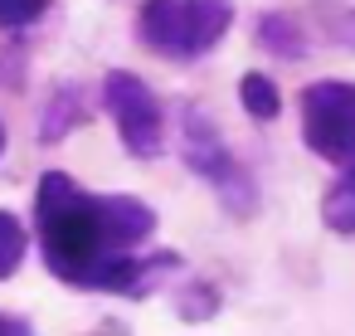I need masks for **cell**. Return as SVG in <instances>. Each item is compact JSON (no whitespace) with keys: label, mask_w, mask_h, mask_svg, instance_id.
<instances>
[{"label":"cell","mask_w":355,"mask_h":336,"mask_svg":"<svg viewBox=\"0 0 355 336\" xmlns=\"http://www.w3.org/2000/svg\"><path fill=\"white\" fill-rule=\"evenodd\" d=\"M239 103H243V112L253 122H272L282 112V93H277V83L268 74H243L239 78Z\"/></svg>","instance_id":"9c48e42d"},{"label":"cell","mask_w":355,"mask_h":336,"mask_svg":"<svg viewBox=\"0 0 355 336\" xmlns=\"http://www.w3.org/2000/svg\"><path fill=\"white\" fill-rule=\"evenodd\" d=\"M0 156H6V122H0Z\"/></svg>","instance_id":"5bb4252c"},{"label":"cell","mask_w":355,"mask_h":336,"mask_svg":"<svg viewBox=\"0 0 355 336\" xmlns=\"http://www.w3.org/2000/svg\"><path fill=\"white\" fill-rule=\"evenodd\" d=\"M49 15V0H0V30H30Z\"/></svg>","instance_id":"7c38bea8"},{"label":"cell","mask_w":355,"mask_h":336,"mask_svg":"<svg viewBox=\"0 0 355 336\" xmlns=\"http://www.w3.org/2000/svg\"><path fill=\"white\" fill-rule=\"evenodd\" d=\"M316 10V25H321V40H331L336 49L355 54V6H340V0H321Z\"/></svg>","instance_id":"30bf717a"},{"label":"cell","mask_w":355,"mask_h":336,"mask_svg":"<svg viewBox=\"0 0 355 336\" xmlns=\"http://www.w3.org/2000/svg\"><path fill=\"white\" fill-rule=\"evenodd\" d=\"M258 49H268L272 59H306V49H311V40H306V30H302V20L297 15H282V10H268V15H258Z\"/></svg>","instance_id":"52a82bcc"},{"label":"cell","mask_w":355,"mask_h":336,"mask_svg":"<svg viewBox=\"0 0 355 336\" xmlns=\"http://www.w3.org/2000/svg\"><path fill=\"white\" fill-rule=\"evenodd\" d=\"M88 117H93L88 93H83L78 83H59V88L49 93L44 112H40V142H44V146H54V142H64L73 127H83Z\"/></svg>","instance_id":"8992f818"},{"label":"cell","mask_w":355,"mask_h":336,"mask_svg":"<svg viewBox=\"0 0 355 336\" xmlns=\"http://www.w3.org/2000/svg\"><path fill=\"white\" fill-rule=\"evenodd\" d=\"M321 224L336 234H355V161L340 171V180L321 195Z\"/></svg>","instance_id":"ba28073f"},{"label":"cell","mask_w":355,"mask_h":336,"mask_svg":"<svg viewBox=\"0 0 355 336\" xmlns=\"http://www.w3.org/2000/svg\"><path fill=\"white\" fill-rule=\"evenodd\" d=\"M103 108L112 112L117 137H122V146L137 161H156L161 156V146H166V112H161V98L146 88V78H137L127 69H112L103 78Z\"/></svg>","instance_id":"5b68a950"},{"label":"cell","mask_w":355,"mask_h":336,"mask_svg":"<svg viewBox=\"0 0 355 336\" xmlns=\"http://www.w3.org/2000/svg\"><path fill=\"white\" fill-rule=\"evenodd\" d=\"M30 331V321H20V317H6L0 312V336H25Z\"/></svg>","instance_id":"4fadbf2b"},{"label":"cell","mask_w":355,"mask_h":336,"mask_svg":"<svg viewBox=\"0 0 355 336\" xmlns=\"http://www.w3.org/2000/svg\"><path fill=\"white\" fill-rule=\"evenodd\" d=\"M156 210L137 195H93L64 171L35 185V229L44 268L73 292L146 297L156 278L175 273V253H137L156 234Z\"/></svg>","instance_id":"6da1fadb"},{"label":"cell","mask_w":355,"mask_h":336,"mask_svg":"<svg viewBox=\"0 0 355 336\" xmlns=\"http://www.w3.org/2000/svg\"><path fill=\"white\" fill-rule=\"evenodd\" d=\"M180 156H185V166L219 195V205L229 210V215H253L258 210V180H253V171L229 151V142L219 137V127L195 108V103H185L180 108Z\"/></svg>","instance_id":"3957f363"},{"label":"cell","mask_w":355,"mask_h":336,"mask_svg":"<svg viewBox=\"0 0 355 336\" xmlns=\"http://www.w3.org/2000/svg\"><path fill=\"white\" fill-rule=\"evenodd\" d=\"M234 25V0H141L137 40L175 64L205 59Z\"/></svg>","instance_id":"7a4b0ae2"},{"label":"cell","mask_w":355,"mask_h":336,"mask_svg":"<svg viewBox=\"0 0 355 336\" xmlns=\"http://www.w3.org/2000/svg\"><path fill=\"white\" fill-rule=\"evenodd\" d=\"M302 142L326 166L355 161V83L321 78L302 93Z\"/></svg>","instance_id":"277c9868"},{"label":"cell","mask_w":355,"mask_h":336,"mask_svg":"<svg viewBox=\"0 0 355 336\" xmlns=\"http://www.w3.org/2000/svg\"><path fill=\"white\" fill-rule=\"evenodd\" d=\"M25 249H30V239H25V224H20L10 210H0V283H6L10 273H20V263H25Z\"/></svg>","instance_id":"8fae6325"}]
</instances>
